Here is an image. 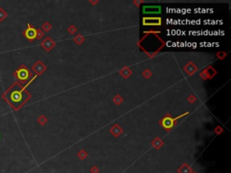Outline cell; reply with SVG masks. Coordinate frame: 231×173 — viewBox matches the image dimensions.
<instances>
[{"instance_id": "obj_1", "label": "cell", "mask_w": 231, "mask_h": 173, "mask_svg": "<svg viewBox=\"0 0 231 173\" xmlns=\"http://www.w3.org/2000/svg\"><path fill=\"white\" fill-rule=\"evenodd\" d=\"M36 79V76L32 78L29 82H27L26 86H22L19 82H15L10 88L6 89L2 95V98L9 105L13 110H19L24 105L26 104L30 98L31 95L26 91V88Z\"/></svg>"}, {"instance_id": "obj_2", "label": "cell", "mask_w": 231, "mask_h": 173, "mask_svg": "<svg viewBox=\"0 0 231 173\" xmlns=\"http://www.w3.org/2000/svg\"><path fill=\"white\" fill-rule=\"evenodd\" d=\"M13 75L18 80L17 82H19L21 85L27 83L28 79H32V72L29 70V69L24 64H22L20 67L14 72Z\"/></svg>"}, {"instance_id": "obj_3", "label": "cell", "mask_w": 231, "mask_h": 173, "mask_svg": "<svg viewBox=\"0 0 231 173\" xmlns=\"http://www.w3.org/2000/svg\"><path fill=\"white\" fill-rule=\"evenodd\" d=\"M187 114H189V112H185V113H183V114H181V115H179L178 117H176V118H172V116H170V115L168 114L167 116H164L161 121H160V125L165 129V130H167L168 132L175 125V123H176V122H177V120L178 119H180V118H181V117H183L184 115H187Z\"/></svg>"}, {"instance_id": "obj_4", "label": "cell", "mask_w": 231, "mask_h": 173, "mask_svg": "<svg viewBox=\"0 0 231 173\" xmlns=\"http://www.w3.org/2000/svg\"><path fill=\"white\" fill-rule=\"evenodd\" d=\"M23 35L26 37L29 42H33L36 39V29L32 26L30 23L27 24V28L23 32Z\"/></svg>"}, {"instance_id": "obj_5", "label": "cell", "mask_w": 231, "mask_h": 173, "mask_svg": "<svg viewBox=\"0 0 231 173\" xmlns=\"http://www.w3.org/2000/svg\"><path fill=\"white\" fill-rule=\"evenodd\" d=\"M143 24L146 26H159L162 24L161 17H144Z\"/></svg>"}, {"instance_id": "obj_6", "label": "cell", "mask_w": 231, "mask_h": 173, "mask_svg": "<svg viewBox=\"0 0 231 173\" xmlns=\"http://www.w3.org/2000/svg\"><path fill=\"white\" fill-rule=\"evenodd\" d=\"M46 66L44 65V63H43L41 61H36L34 65H33L32 67V70L34 71L36 76H39V75H42V74L46 70Z\"/></svg>"}, {"instance_id": "obj_7", "label": "cell", "mask_w": 231, "mask_h": 173, "mask_svg": "<svg viewBox=\"0 0 231 173\" xmlns=\"http://www.w3.org/2000/svg\"><path fill=\"white\" fill-rule=\"evenodd\" d=\"M41 46H42L46 52H50L55 46V43L51 37H46L42 42V43H41Z\"/></svg>"}, {"instance_id": "obj_8", "label": "cell", "mask_w": 231, "mask_h": 173, "mask_svg": "<svg viewBox=\"0 0 231 173\" xmlns=\"http://www.w3.org/2000/svg\"><path fill=\"white\" fill-rule=\"evenodd\" d=\"M144 14H160L161 6H145L143 7Z\"/></svg>"}, {"instance_id": "obj_9", "label": "cell", "mask_w": 231, "mask_h": 173, "mask_svg": "<svg viewBox=\"0 0 231 173\" xmlns=\"http://www.w3.org/2000/svg\"><path fill=\"white\" fill-rule=\"evenodd\" d=\"M184 71L188 74L189 76H191L192 75V74H194L197 70H198V67L192 62H189L187 65L184 66V68H183Z\"/></svg>"}, {"instance_id": "obj_10", "label": "cell", "mask_w": 231, "mask_h": 173, "mask_svg": "<svg viewBox=\"0 0 231 173\" xmlns=\"http://www.w3.org/2000/svg\"><path fill=\"white\" fill-rule=\"evenodd\" d=\"M110 133L115 136V137H118L122 133H123V129L118 125H115L110 128Z\"/></svg>"}, {"instance_id": "obj_11", "label": "cell", "mask_w": 231, "mask_h": 173, "mask_svg": "<svg viewBox=\"0 0 231 173\" xmlns=\"http://www.w3.org/2000/svg\"><path fill=\"white\" fill-rule=\"evenodd\" d=\"M204 70L206 72V75H207V77H208V79H212L214 76L217 75V73H218L215 70L211 67V66H210V67H208L207 69Z\"/></svg>"}, {"instance_id": "obj_12", "label": "cell", "mask_w": 231, "mask_h": 173, "mask_svg": "<svg viewBox=\"0 0 231 173\" xmlns=\"http://www.w3.org/2000/svg\"><path fill=\"white\" fill-rule=\"evenodd\" d=\"M179 173H192V169L190 167L188 164L184 163L183 166H181V168L178 170Z\"/></svg>"}, {"instance_id": "obj_13", "label": "cell", "mask_w": 231, "mask_h": 173, "mask_svg": "<svg viewBox=\"0 0 231 173\" xmlns=\"http://www.w3.org/2000/svg\"><path fill=\"white\" fill-rule=\"evenodd\" d=\"M152 145L155 148V149H160V148L163 145V142L162 141V140L159 138V137H156L153 140V142H152Z\"/></svg>"}, {"instance_id": "obj_14", "label": "cell", "mask_w": 231, "mask_h": 173, "mask_svg": "<svg viewBox=\"0 0 231 173\" xmlns=\"http://www.w3.org/2000/svg\"><path fill=\"white\" fill-rule=\"evenodd\" d=\"M132 74V70L128 68V67H126V68H123L121 70H120V75L124 78V79H127L130 75Z\"/></svg>"}, {"instance_id": "obj_15", "label": "cell", "mask_w": 231, "mask_h": 173, "mask_svg": "<svg viewBox=\"0 0 231 173\" xmlns=\"http://www.w3.org/2000/svg\"><path fill=\"white\" fill-rule=\"evenodd\" d=\"M84 40H85V39H84V37L82 36V35H80V34H78L77 36L74 37V39H73L74 42H75V43H76L77 44H79V45H80V44H82V43H83Z\"/></svg>"}, {"instance_id": "obj_16", "label": "cell", "mask_w": 231, "mask_h": 173, "mask_svg": "<svg viewBox=\"0 0 231 173\" xmlns=\"http://www.w3.org/2000/svg\"><path fill=\"white\" fill-rule=\"evenodd\" d=\"M37 122L39 123L40 125H44L45 123L48 122V119L44 116V115H40V116L38 117V119H37Z\"/></svg>"}, {"instance_id": "obj_17", "label": "cell", "mask_w": 231, "mask_h": 173, "mask_svg": "<svg viewBox=\"0 0 231 173\" xmlns=\"http://www.w3.org/2000/svg\"><path fill=\"white\" fill-rule=\"evenodd\" d=\"M42 29H43V32H49L51 29H52V24L49 23V22H45L44 24H43V26H42Z\"/></svg>"}, {"instance_id": "obj_18", "label": "cell", "mask_w": 231, "mask_h": 173, "mask_svg": "<svg viewBox=\"0 0 231 173\" xmlns=\"http://www.w3.org/2000/svg\"><path fill=\"white\" fill-rule=\"evenodd\" d=\"M7 13L3 9L2 7H0V22H3L6 17H7Z\"/></svg>"}, {"instance_id": "obj_19", "label": "cell", "mask_w": 231, "mask_h": 173, "mask_svg": "<svg viewBox=\"0 0 231 173\" xmlns=\"http://www.w3.org/2000/svg\"><path fill=\"white\" fill-rule=\"evenodd\" d=\"M78 156H79V158L80 160H85L87 158V156H88V153L84 150H81V151H80L78 152Z\"/></svg>"}, {"instance_id": "obj_20", "label": "cell", "mask_w": 231, "mask_h": 173, "mask_svg": "<svg viewBox=\"0 0 231 173\" xmlns=\"http://www.w3.org/2000/svg\"><path fill=\"white\" fill-rule=\"evenodd\" d=\"M44 36V32L42 29H36V39L41 40Z\"/></svg>"}, {"instance_id": "obj_21", "label": "cell", "mask_w": 231, "mask_h": 173, "mask_svg": "<svg viewBox=\"0 0 231 173\" xmlns=\"http://www.w3.org/2000/svg\"><path fill=\"white\" fill-rule=\"evenodd\" d=\"M113 101L115 102L116 105H120V104L123 102V98H122V96H121L120 95H118V96H116L114 97Z\"/></svg>"}, {"instance_id": "obj_22", "label": "cell", "mask_w": 231, "mask_h": 173, "mask_svg": "<svg viewBox=\"0 0 231 173\" xmlns=\"http://www.w3.org/2000/svg\"><path fill=\"white\" fill-rule=\"evenodd\" d=\"M143 77H145V79H150L151 77H152V72L149 70H144V72H143Z\"/></svg>"}, {"instance_id": "obj_23", "label": "cell", "mask_w": 231, "mask_h": 173, "mask_svg": "<svg viewBox=\"0 0 231 173\" xmlns=\"http://www.w3.org/2000/svg\"><path fill=\"white\" fill-rule=\"evenodd\" d=\"M217 57L219 58V60H224L225 58H226V56H227V52H217Z\"/></svg>"}, {"instance_id": "obj_24", "label": "cell", "mask_w": 231, "mask_h": 173, "mask_svg": "<svg viewBox=\"0 0 231 173\" xmlns=\"http://www.w3.org/2000/svg\"><path fill=\"white\" fill-rule=\"evenodd\" d=\"M223 131H224V130H223V128H222L221 126H217V127L215 128V130H214V132H215V134H218V135L223 133Z\"/></svg>"}, {"instance_id": "obj_25", "label": "cell", "mask_w": 231, "mask_h": 173, "mask_svg": "<svg viewBox=\"0 0 231 173\" xmlns=\"http://www.w3.org/2000/svg\"><path fill=\"white\" fill-rule=\"evenodd\" d=\"M68 31H69V32L71 34H75V32H77V28L74 26H71L70 27H69V29H68Z\"/></svg>"}, {"instance_id": "obj_26", "label": "cell", "mask_w": 231, "mask_h": 173, "mask_svg": "<svg viewBox=\"0 0 231 173\" xmlns=\"http://www.w3.org/2000/svg\"><path fill=\"white\" fill-rule=\"evenodd\" d=\"M196 100H197V98H196L195 96H193V95H191L190 96H188V101H190L191 103H194Z\"/></svg>"}, {"instance_id": "obj_27", "label": "cell", "mask_w": 231, "mask_h": 173, "mask_svg": "<svg viewBox=\"0 0 231 173\" xmlns=\"http://www.w3.org/2000/svg\"><path fill=\"white\" fill-rule=\"evenodd\" d=\"M200 76H201V78L202 79H204V80L208 79V77H207V75H206V72H205V70H203L202 72H201Z\"/></svg>"}, {"instance_id": "obj_28", "label": "cell", "mask_w": 231, "mask_h": 173, "mask_svg": "<svg viewBox=\"0 0 231 173\" xmlns=\"http://www.w3.org/2000/svg\"><path fill=\"white\" fill-rule=\"evenodd\" d=\"M90 172L91 173H98V169L96 166H93L91 169H90Z\"/></svg>"}, {"instance_id": "obj_29", "label": "cell", "mask_w": 231, "mask_h": 173, "mask_svg": "<svg viewBox=\"0 0 231 173\" xmlns=\"http://www.w3.org/2000/svg\"><path fill=\"white\" fill-rule=\"evenodd\" d=\"M134 3H135L136 5H137V6H138V5H140V4H142V3H143V1H135Z\"/></svg>"}, {"instance_id": "obj_30", "label": "cell", "mask_w": 231, "mask_h": 173, "mask_svg": "<svg viewBox=\"0 0 231 173\" xmlns=\"http://www.w3.org/2000/svg\"><path fill=\"white\" fill-rule=\"evenodd\" d=\"M192 173H196V172H192Z\"/></svg>"}]
</instances>
